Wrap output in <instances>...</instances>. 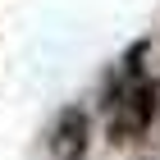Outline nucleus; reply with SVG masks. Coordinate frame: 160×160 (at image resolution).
<instances>
[{
    "label": "nucleus",
    "instance_id": "f257e3e1",
    "mask_svg": "<svg viewBox=\"0 0 160 160\" xmlns=\"http://www.w3.org/2000/svg\"><path fill=\"white\" fill-rule=\"evenodd\" d=\"M92 151V114L87 105H64L60 119H55V133H50V156L55 160H87Z\"/></svg>",
    "mask_w": 160,
    "mask_h": 160
}]
</instances>
